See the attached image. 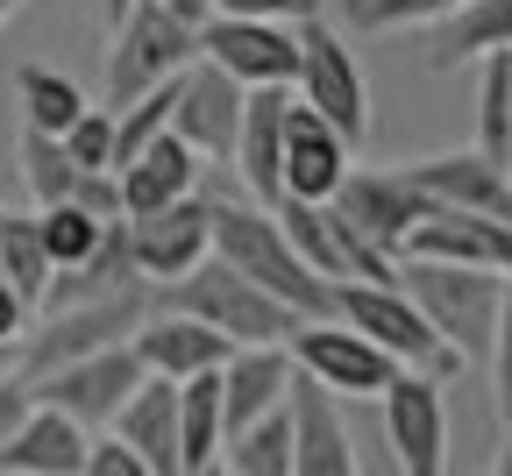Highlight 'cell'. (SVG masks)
Masks as SVG:
<instances>
[{
  "label": "cell",
  "instance_id": "6da1fadb",
  "mask_svg": "<svg viewBox=\"0 0 512 476\" xmlns=\"http://www.w3.org/2000/svg\"><path fill=\"white\" fill-rule=\"evenodd\" d=\"M207 242H214V263H228L235 278H249L264 299H278L299 327L306 320H335V292L285 249L271 207H256L242 192H207Z\"/></svg>",
  "mask_w": 512,
  "mask_h": 476
},
{
  "label": "cell",
  "instance_id": "7a4b0ae2",
  "mask_svg": "<svg viewBox=\"0 0 512 476\" xmlns=\"http://www.w3.org/2000/svg\"><path fill=\"white\" fill-rule=\"evenodd\" d=\"M413 313L434 327V342L456 356V363H484L491 356V334H498V313H505V278H484V270H456V263H399L392 278Z\"/></svg>",
  "mask_w": 512,
  "mask_h": 476
},
{
  "label": "cell",
  "instance_id": "3957f363",
  "mask_svg": "<svg viewBox=\"0 0 512 476\" xmlns=\"http://www.w3.org/2000/svg\"><path fill=\"white\" fill-rule=\"evenodd\" d=\"M157 299H164V313H185V320L214 327L228 349H285L292 334H299V320H292L278 299H264L249 278H235V270L214 263V256L192 270V278L164 285Z\"/></svg>",
  "mask_w": 512,
  "mask_h": 476
},
{
  "label": "cell",
  "instance_id": "277c9868",
  "mask_svg": "<svg viewBox=\"0 0 512 476\" xmlns=\"http://www.w3.org/2000/svg\"><path fill=\"white\" fill-rule=\"evenodd\" d=\"M150 313V292H121V299H93V306H57V313H36L29 334H22V349H15V377L36 384L64 363H86L100 349H121L128 334L143 327Z\"/></svg>",
  "mask_w": 512,
  "mask_h": 476
},
{
  "label": "cell",
  "instance_id": "5b68a950",
  "mask_svg": "<svg viewBox=\"0 0 512 476\" xmlns=\"http://www.w3.org/2000/svg\"><path fill=\"white\" fill-rule=\"evenodd\" d=\"M200 57V36H192L185 22H171L164 15V0H136L121 22H114V50H107V114H121V107H136L143 93H157V86H171L185 64Z\"/></svg>",
  "mask_w": 512,
  "mask_h": 476
},
{
  "label": "cell",
  "instance_id": "8992f818",
  "mask_svg": "<svg viewBox=\"0 0 512 476\" xmlns=\"http://www.w3.org/2000/svg\"><path fill=\"white\" fill-rule=\"evenodd\" d=\"M292 36H299V107L320 114L349 150H363V135H370V86H363L356 50L342 43V29H328L320 15L292 22Z\"/></svg>",
  "mask_w": 512,
  "mask_h": 476
},
{
  "label": "cell",
  "instance_id": "52a82bcc",
  "mask_svg": "<svg viewBox=\"0 0 512 476\" xmlns=\"http://www.w3.org/2000/svg\"><path fill=\"white\" fill-rule=\"evenodd\" d=\"M335 320H342L349 334H363L377 356H392L399 370H413V377L463 370L456 356L434 342V327L413 313V299H406L399 285H342V292H335Z\"/></svg>",
  "mask_w": 512,
  "mask_h": 476
},
{
  "label": "cell",
  "instance_id": "ba28073f",
  "mask_svg": "<svg viewBox=\"0 0 512 476\" xmlns=\"http://www.w3.org/2000/svg\"><path fill=\"white\" fill-rule=\"evenodd\" d=\"M328 214H335V228H349L370 256L399 263V256H406V235H413L434 207H427V199H420L399 171H349L342 192L328 199Z\"/></svg>",
  "mask_w": 512,
  "mask_h": 476
},
{
  "label": "cell",
  "instance_id": "9c48e42d",
  "mask_svg": "<svg viewBox=\"0 0 512 476\" xmlns=\"http://www.w3.org/2000/svg\"><path fill=\"white\" fill-rule=\"evenodd\" d=\"M285 356H292V370H299L313 391H328L335 405H342V398H384V384L399 377V363L377 356L363 334H349L342 320H306L292 342H285Z\"/></svg>",
  "mask_w": 512,
  "mask_h": 476
},
{
  "label": "cell",
  "instance_id": "30bf717a",
  "mask_svg": "<svg viewBox=\"0 0 512 476\" xmlns=\"http://www.w3.org/2000/svg\"><path fill=\"white\" fill-rule=\"evenodd\" d=\"M200 57L214 72H228L242 93H292L299 79V36L292 22H207L200 29Z\"/></svg>",
  "mask_w": 512,
  "mask_h": 476
},
{
  "label": "cell",
  "instance_id": "8fae6325",
  "mask_svg": "<svg viewBox=\"0 0 512 476\" xmlns=\"http://www.w3.org/2000/svg\"><path fill=\"white\" fill-rule=\"evenodd\" d=\"M399 178L427 199L434 214H477V221H512V171L477 157V150H441L399 164Z\"/></svg>",
  "mask_w": 512,
  "mask_h": 476
},
{
  "label": "cell",
  "instance_id": "7c38bea8",
  "mask_svg": "<svg viewBox=\"0 0 512 476\" xmlns=\"http://www.w3.org/2000/svg\"><path fill=\"white\" fill-rule=\"evenodd\" d=\"M384 441H392L399 476H441L448 469V405H441V377H413L399 370L384 384Z\"/></svg>",
  "mask_w": 512,
  "mask_h": 476
},
{
  "label": "cell",
  "instance_id": "4fadbf2b",
  "mask_svg": "<svg viewBox=\"0 0 512 476\" xmlns=\"http://www.w3.org/2000/svg\"><path fill=\"white\" fill-rule=\"evenodd\" d=\"M143 384V363L128 356V342L121 349H100V356H86V363H64V370H50V377H36L29 391H36V405H50V413H64L72 427H107L114 413H121V398Z\"/></svg>",
  "mask_w": 512,
  "mask_h": 476
},
{
  "label": "cell",
  "instance_id": "5bb4252c",
  "mask_svg": "<svg viewBox=\"0 0 512 476\" xmlns=\"http://www.w3.org/2000/svg\"><path fill=\"white\" fill-rule=\"evenodd\" d=\"M242 86L228 72H214L207 57H192L178 72V107H171V135L200 157V164H228L235 157V128H242Z\"/></svg>",
  "mask_w": 512,
  "mask_h": 476
},
{
  "label": "cell",
  "instance_id": "9a60e30c",
  "mask_svg": "<svg viewBox=\"0 0 512 476\" xmlns=\"http://www.w3.org/2000/svg\"><path fill=\"white\" fill-rule=\"evenodd\" d=\"M128 256H136V278H143V292L157 285H178V278H192L207 256H214V242H207V192H192V199H178V207H164V214H143V221H128Z\"/></svg>",
  "mask_w": 512,
  "mask_h": 476
},
{
  "label": "cell",
  "instance_id": "2e32d148",
  "mask_svg": "<svg viewBox=\"0 0 512 476\" xmlns=\"http://www.w3.org/2000/svg\"><path fill=\"white\" fill-rule=\"evenodd\" d=\"M356 150L342 143V135L306 114V107H285V150H278V199H299V207H328V199L342 192Z\"/></svg>",
  "mask_w": 512,
  "mask_h": 476
},
{
  "label": "cell",
  "instance_id": "e0dca14e",
  "mask_svg": "<svg viewBox=\"0 0 512 476\" xmlns=\"http://www.w3.org/2000/svg\"><path fill=\"white\" fill-rule=\"evenodd\" d=\"M399 263H456V270H484V278L512 285V221H477V214H427L406 235Z\"/></svg>",
  "mask_w": 512,
  "mask_h": 476
},
{
  "label": "cell",
  "instance_id": "ac0fdd59",
  "mask_svg": "<svg viewBox=\"0 0 512 476\" xmlns=\"http://www.w3.org/2000/svg\"><path fill=\"white\" fill-rule=\"evenodd\" d=\"M128 356L143 363V377H164V384H192V377H214L235 349L221 342L214 327L185 320V313H143V327L128 334Z\"/></svg>",
  "mask_w": 512,
  "mask_h": 476
},
{
  "label": "cell",
  "instance_id": "d6986e66",
  "mask_svg": "<svg viewBox=\"0 0 512 476\" xmlns=\"http://www.w3.org/2000/svg\"><path fill=\"white\" fill-rule=\"evenodd\" d=\"M292 476H363L356 469V441H349V420L328 391H313L299 370H292Z\"/></svg>",
  "mask_w": 512,
  "mask_h": 476
},
{
  "label": "cell",
  "instance_id": "ffe728a7",
  "mask_svg": "<svg viewBox=\"0 0 512 476\" xmlns=\"http://www.w3.org/2000/svg\"><path fill=\"white\" fill-rule=\"evenodd\" d=\"M200 157H192L178 135H157L150 150H136L121 171H114V192H121V221H143V214H164L178 199L200 192Z\"/></svg>",
  "mask_w": 512,
  "mask_h": 476
},
{
  "label": "cell",
  "instance_id": "44dd1931",
  "mask_svg": "<svg viewBox=\"0 0 512 476\" xmlns=\"http://www.w3.org/2000/svg\"><path fill=\"white\" fill-rule=\"evenodd\" d=\"M107 441H121L150 476H185L178 469V384L143 377L136 391L121 398V413L107 420Z\"/></svg>",
  "mask_w": 512,
  "mask_h": 476
},
{
  "label": "cell",
  "instance_id": "7402d4cb",
  "mask_svg": "<svg viewBox=\"0 0 512 476\" xmlns=\"http://www.w3.org/2000/svg\"><path fill=\"white\" fill-rule=\"evenodd\" d=\"M214 384H221V434L235 441L242 427L271 420L278 405L292 398V356L285 349H235L214 370Z\"/></svg>",
  "mask_w": 512,
  "mask_h": 476
},
{
  "label": "cell",
  "instance_id": "603a6c76",
  "mask_svg": "<svg viewBox=\"0 0 512 476\" xmlns=\"http://www.w3.org/2000/svg\"><path fill=\"white\" fill-rule=\"evenodd\" d=\"M86 448H93L86 427H72L64 413L36 405V413L8 434V448H0V476H79L86 469Z\"/></svg>",
  "mask_w": 512,
  "mask_h": 476
},
{
  "label": "cell",
  "instance_id": "cb8c5ba5",
  "mask_svg": "<svg viewBox=\"0 0 512 476\" xmlns=\"http://www.w3.org/2000/svg\"><path fill=\"white\" fill-rule=\"evenodd\" d=\"M512 50V0H463L448 22L427 29V72H456Z\"/></svg>",
  "mask_w": 512,
  "mask_h": 476
},
{
  "label": "cell",
  "instance_id": "d4e9b609",
  "mask_svg": "<svg viewBox=\"0 0 512 476\" xmlns=\"http://www.w3.org/2000/svg\"><path fill=\"white\" fill-rule=\"evenodd\" d=\"M221 448H228V434H221V384L214 377L178 384V469L185 476L192 469H214Z\"/></svg>",
  "mask_w": 512,
  "mask_h": 476
},
{
  "label": "cell",
  "instance_id": "484cf974",
  "mask_svg": "<svg viewBox=\"0 0 512 476\" xmlns=\"http://www.w3.org/2000/svg\"><path fill=\"white\" fill-rule=\"evenodd\" d=\"M15 93H22V128H29V135H50V143H57V135L93 107V100H86L72 79H64V72H50V64H22Z\"/></svg>",
  "mask_w": 512,
  "mask_h": 476
},
{
  "label": "cell",
  "instance_id": "4316f807",
  "mask_svg": "<svg viewBox=\"0 0 512 476\" xmlns=\"http://www.w3.org/2000/svg\"><path fill=\"white\" fill-rule=\"evenodd\" d=\"M0 285H8L29 313H36L43 292H50V256H43L29 214H0Z\"/></svg>",
  "mask_w": 512,
  "mask_h": 476
},
{
  "label": "cell",
  "instance_id": "83f0119b",
  "mask_svg": "<svg viewBox=\"0 0 512 476\" xmlns=\"http://www.w3.org/2000/svg\"><path fill=\"white\" fill-rule=\"evenodd\" d=\"M221 476H292V413L285 405L221 448Z\"/></svg>",
  "mask_w": 512,
  "mask_h": 476
},
{
  "label": "cell",
  "instance_id": "f1b7e54d",
  "mask_svg": "<svg viewBox=\"0 0 512 476\" xmlns=\"http://www.w3.org/2000/svg\"><path fill=\"white\" fill-rule=\"evenodd\" d=\"M505 143H512V50L484 57V72H477V157L505 164Z\"/></svg>",
  "mask_w": 512,
  "mask_h": 476
},
{
  "label": "cell",
  "instance_id": "f546056e",
  "mask_svg": "<svg viewBox=\"0 0 512 476\" xmlns=\"http://www.w3.org/2000/svg\"><path fill=\"white\" fill-rule=\"evenodd\" d=\"M29 221H36V242H43V256H50V278H57V270H79V263L100 249V228H107V221L79 214L72 199H64V207H36Z\"/></svg>",
  "mask_w": 512,
  "mask_h": 476
},
{
  "label": "cell",
  "instance_id": "4dcf8cb0",
  "mask_svg": "<svg viewBox=\"0 0 512 476\" xmlns=\"http://www.w3.org/2000/svg\"><path fill=\"white\" fill-rule=\"evenodd\" d=\"M22 178H29V199H36V207H64L72 185H79L72 157H64L50 135H29V128H22Z\"/></svg>",
  "mask_w": 512,
  "mask_h": 476
},
{
  "label": "cell",
  "instance_id": "1f68e13d",
  "mask_svg": "<svg viewBox=\"0 0 512 476\" xmlns=\"http://www.w3.org/2000/svg\"><path fill=\"white\" fill-rule=\"evenodd\" d=\"M456 8L463 0H349V22L356 29H434Z\"/></svg>",
  "mask_w": 512,
  "mask_h": 476
},
{
  "label": "cell",
  "instance_id": "d6a6232c",
  "mask_svg": "<svg viewBox=\"0 0 512 476\" xmlns=\"http://www.w3.org/2000/svg\"><path fill=\"white\" fill-rule=\"evenodd\" d=\"M57 150L72 157L79 178H86V171H114V114H107V107H86L72 128L57 135Z\"/></svg>",
  "mask_w": 512,
  "mask_h": 476
},
{
  "label": "cell",
  "instance_id": "836d02e7",
  "mask_svg": "<svg viewBox=\"0 0 512 476\" xmlns=\"http://www.w3.org/2000/svg\"><path fill=\"white\" fill-rule=\"evenodd\" d=\"M491 405H498V427L512 441V292H505V313H498V334H491Z\"/></svg>",
  "mask_w": 512,
  "mask_h": 476
},
{
  "label": "cell",
  "instance_id": "e575fe53",
  "mask_svg": "<svg viewBox=\"0 0 512 476\" xmlns=\"http://www.w3.org/2000/svg\"><path fill=\"white\" fill-rule=\"evenodd\" d=\"M320 0H207V15L221 22H306Z\"/></svg>",
  "mask_w": 512,
  "mask_h": 476
},
{
  "label": "cell",
  "instance_id": "d590c367",
  "mask_svg": "<svg viewBox=\"0 0 512 476\" xmlns=\"http://www.w3.org/2000/svg\"><path fill=\"white\" fill-rule=\"evenodd\" d=\"M72 207L93 214V221H121V192H114V171H86L72 185Z\"/></svg>",
  "mask_w": 512,
  "mask_h": 476
},
{
  "label": "cell",
  "instance_id": "8d00e7d4",
  "mask_svg": "<svg viewBox=\"0 0 512 476\" xmlns=\"http://www.w3.org/2000/svg\"><path fill=\"white\" fill-rule=\"evenodd\" d=\"M79 476H150L136 455H128L121 441H107V434H93V448H86V469Z\"/></svg>",
  "mask_w": 512,
  "mask_h": 476
},
{
  "label": "cell",
  "instance_id": "74e56055",
  "mask_svg": "<svg viewBox=\"0 0 512 476\" xmlns=\"http://www.w3.org/2000/svg\"><path fill=\"white\" fill-rule=\"evenodd\" d=\"M29 413H36V391H29L22 377H0V448H8V434H15Z\"/></svg>",
  "mask_w": 512,
  "mask_h": 476
},
{
  "label": "cell",
  "instance_id": "f35d334b",
  "mask_svg": "<svg viewBox=\"0 0 512 476\" xmlns=\"http://www.w3.org/2000/svg\"><path fill=\"white\" fill-rule=\"evenodd\" d=\"M29 320H36V313H29V306H22V299H15L8 285H0V349H22Z\"/></svg>",
  "mask_w": 512,
  "mask_h": 476
},
{
  "label": "cell",
  "instance_id": "ab89813d",
  "mask_svg": "<svg viewBox=\"0 0 512 476\" xmlns=\"http://www.w3.org/2000/svg\"><path fill=\"white\" fill-rule=\"evenodd\" d=\"M128 8H136V0H100V15H107V29H114V22H121Z\"/></svg>",
  "mask_w": 512,
  "mask_h": 476
},
{
  "label": "cell",
  "instance_id": "60d3db41",
  "mask_svg": "<svg viewBox=\"0 0 512 476\" xmlns=\"http://www.w3.org/2000/svg\"><path fill=\"white\" fill-rule=\"evenodd\" d=\"M491 476H512V441L498 448V462H491Z\"/></svg>",
  "mask_w": 512,
  "mask_h": 476
},
{
  "label": "cell",
  "instance_id": "b9f144b4",
  "mask_svg": "<svg viewBox=\"0 0 512 476\" xmlns=\"http://www.w3.org/2000/svg\"><path fill=\"white\" fill-rule=\"evenodd\" d=\"M0 377H15V349H0Z\"/></svg>",
  "mask_w": 512,
  "mask_h": 476
},
{
  "label": "cell",
  "instance_id": "7bdbcfd3",
  "mask_svg": "<svg viewBox=\"0 0 512 476\" xmlns=\"http://www.w3.org/2000/svg\"><path fill=\"white\" fill-rule=\"evenodd\" d=\"M15 8H22V0H0V22H8V15H15Z\"/></svg>",
  "mask_w": 512,
  "mask_h": 476
},
{
  "label": "cell",
  "instance_id": "ee69618b",
  "mask_svg": "<svg viewBox=\"0 0 512 476\" xmlns=\"http://www.w3.org/2000/svg\"><path fill=\"white\" fill-rule=\"evenodd\" d=\"M192 476H221V462H214V469H192Z\"/></svg>",
  "mask_w": 512,
  "mask_h": 476
}]
</instances>
